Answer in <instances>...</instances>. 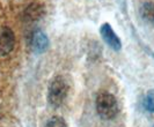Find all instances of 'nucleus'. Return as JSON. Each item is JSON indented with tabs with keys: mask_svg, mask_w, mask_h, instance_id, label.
Wrapping results in <instances>:
<instances>
[{
	"mask_svg": "<svg viewBox=\"0 0 154 127\" xmlns=\"http://www.w3.org/2000/svg\"><path fill=\"white\" fill-rule=\"evenodd\" d=\"M100 35L103 42L108 45L110 49H112L114 51L118 52L122 49V41L121 38L117 36L112 27L109 23H103L100 27Z\"/></svg>",
	"mask_w": 154,
	"mask_h": 127,
	"instance_id": "nucleus-3",
	"label": "nucleus"
},
{
	"mask_svg": "<svg viewBox=\"0 0 154 127\" xmlns=\"http://www.w3.org/2000/svg\"><path fill=\"white\" fill-rule=\"evenodd\" d=\"M144 105L147 111L154 113V89L149 90L146 94L145 99H144Z\"/></svg>",
	"mask_w": 154,
	"mask_h": 127,
	"instance_id": "nucleus-9",
	"label": "nucleus"
},
{
	"mask_svg": "<svg viewBox=\"0 0 154 127\" xmlns=\"http://www.w3.org/2000/svg\"><path fill=\"white\" fill-rule=\"evenodd\" d=\"M69 94V84L62 75H57L48 87V103L54 109H58L65 102Z\"/></svg>",
	"mask_w": 154,
	"mask_h": 127,
	"instance_id": "nucleus-2",
	"label": "nucleus"
},
{
	"mask_svg": "<svg viewBox=\"0 0 154 127\" xmlns=\"http://www.w3.org/2000/svg\"><path fill=\"white\" fill-rule=\"evenodd\" d=\"M95 109L101 119L111 120L118 113V103L109 91H100L95 98Z\"/></svg>",
	"mask_w": 154,
	"mask_h": 127,
	"instance_id": "nucleus-1",
	"label": "nucleus"
},
{
	"mask_svg": "<svg viewBox=\"0 0 154 127\" xmlns=\"http://www.w3.org/2000/svg\"><path fill=\"white\" fill-rule=\"evenodd\" d=\"M30 45L32 51L35 53H43L48 50V47L50 45V41L43 30L36 29L31 35Z\"/></svg>",
	"mask_w": 154,
	"mask_h": 127,
	"instance_id": "nucleus-5",
	"label": "nucleus"
},
{
	"mask_svg": "<svg viewBox=\"0 0 154 127\" xmlns=\"http://www.w3.org/2000/svg\"><path fill=\"white\" fill-rule=\"evenodd\" d=\"M15 45V36L12 29L4 27L0 29V56H6L13 51Z\"/></svg>",
	"mask_w": 154,
	"mask_h": 127,
	"instance_id": "nucleus-4",
	"label": "nucleus"
},
{
	"mask_svg": "<svg viewBox=\"0 0 154 127\" xmlns=\"http://www.w3.org/2000/svg\"><path fill=\"white\" fill-rule=\"evenodd\" d=\"M139 14L144 21L154 24V2H151V1L144 2L140 6Z\"/></svg>",
	"mask_w": 154,
	"mask_h": 127,
	"instance_id": "nucleus-6",
	"label": "nucleus"
},
{
	"mask_svg": "<svg viewBox=\"0 0 154 127\" xmlns=\"http://www.w3.org/2000/svg\"><path fill=\"white\" fill-rule=\"evenodd\" d=\"M44 14V8L41 5H30L26 11V17L30 21L39 20Z\"/></svg>",
	"mask_w": 154,
	"mask_h": 127,
	"instance_id": "nucleus-7",
	"label": "nucleus"
},
{
	"mask_svg": "<svg viewBox=\"0 0 154 127\" xmlns=\"http://www.w3.org/2000/svg\"><path fill=\"white\" fill-rule=\"evenodd\" d=\"M44 127H67V124H66V121L63 117L54 116V117L50 118L46 121Z\"/></svg>",
	"mask_w": 154,
	"mask_h": 127,
	"instance_id": "nucleus-8",
	"label": "nucleus"
}]
</instances>
